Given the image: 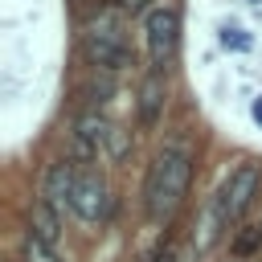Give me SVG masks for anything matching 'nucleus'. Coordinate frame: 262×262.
I'll list each match as a JSON object with an SVG mask.
<instances>
[{
	"label": "nucleus",
	"instance_id": "obj_1",
	"mask_svg": "<svg viewBox=\"0 0 262 262\" xmlns=\"http://www.w3.org/2000/svg\"><path fill=\"white\" fill-rule=\"evenodd\" d=\"M188 184H192V147H188V139H168L151 156V164H147V176H143V213L151 221H168L184 205Z\"/></svg>",
	"mask_w": 262,
	"mask_h": 262
},
{
	"label": "nucleus",
	"instance_id": "obj_2",
	"mask_svg": "<svg viewBox=\"0 0 262 262\" xmlns=\"http://www.w3.org/2000/svg\"><path fill=\"white\" fill-rule=\"evenodd\" d=\"M82 53H86V61H90L94 70H123V66H131L127 33H123V25L111 20V16L86 25V33H82Z\"/></svg>",
	"mask_w": 262,
	"mask_h": 262
},
{
	"label": "nucleus",
	"instance_id": "obj_3",
	"mask_svg": "<svg viewBox=\"0 0 262 262\" xmlns=\"http://www.w3.org/2000/svg\"><path fill=\"white\" fill-rule=\"evenodd\" d=\"M258 184H262V168H258L254 160L237 164V168H233V176L221 184V192H217V201H213V225H221V229L237 225V221H242V213L250 209V201H254Z\"/></svg>",
	"mask_w": 262,
	"mask_h": 262
},
{
	"label": "nucleus",
	"instance_id": "obj_4",
	"mask_svg": "<svg viewBox=\"0 0 262 262\" xmlns=\"http://www.w3.org/2000/svg\"><path fill=\"white\" fill-rule=\"evenodd\" d=\"M143 41H147V57H151V70H164L176 53V41H180V12L172 4H160L147 12L143 20Z\"/></svg>",
	"mask_w": 262,
	"mask_h": 262
},
{
	"label": "nucleus",
	"instance_id": "obj_5",
	"mask_svg": "<svg viewBox=\"0 0 262 262\" xmlns=\"http://www.w3.org/2000/svg\"><path fill=\"white\" fill-rule=\"evenodd\" d=\"M74 184H78L74 164H70V160H49V168H45V176H41V192H37V196L61 213V209L70 205V196H74Z\"/></svg>",
	"mask_w": 262,
	"mask_h": 262
},
{
	"label": "nucleus",
	"instance_id": "obj_6",
	"mask_svg": "<svg viewBox=\"0 0 262 262\" xmlns=\"http://www.w3.org/2000/svg\"><path fill=\"white\" fill-rule=\"evenodd\" d=\"M106 184H102V176H94V172H82L78 176V184H74V196H70V209L82 217V221H98L102 213H106Z\"/></svg>",
	"mask_w": 262,
	"mask_h": 262
},
{
	"label": "nucleus",
	"instance_id": "obj_7",
	"mask_svg": "<svg viewBox=\"0 0 262 262\" xmlns=\"http://www.w3.org/2000/svg\"><path fill=\"white\" fill-rule=\"evenodd\" d=\"M106 135H111V131H106V123H102V115H98V111L78 115V123H74V147H78V156H82V160H94Z\"/></svg>",
	"mask_w": 262,
	"mask_h": 262
},
{
	"label": "nucleus",
	"instance_id": "obj_8",
	"mask_svg": "<svg viewBox=\"0 0 262 262\" xmlns=\"http://www.w3.org/2000/svg\"><path fill=\"white\" fill-rule=\"evenodd\" d=\"M160 111H164V70H151L139 82V123L143 127H156Z\"/></svg>",
	"mask_w": 262,
	"mask_h": 262
},
{
	"label": "nucleus",
	"instance_id": "obj_9",
	"mask_svg": "<svg viewBox=\"0 0 262 262\" xmlns=\"http://www.w3.org/2000/svg\"><path fill=\"white\" fill-rule=\"evenodd\" d=\"M29 233H37L41 242H49L53 250H57V242H61V213H57L53 205H45L41 196L33 201V213H29Z\"/></svg>",
	"mask_w": 262,
	"mask_h": 262
},
{
	"label": "nucleus",
	"instance_id": "obj_10",
	"mask_svg": "<svg viewBox=\"0 0 262 262\" xmlns=\"http://www.w3.org/2000/svg\"><path fill=\"white\" fill-rule=\"evenodd\" d=\"M20 262H61V258H57V250H53L49 242H41L37 233H29V229H25V242H20Z\"/></svg>",
	"mask_w": 262,
	"mask_h": 262
},
{
	"label": "nucleus",
	"instance_id": "obj_11",
	"mask_svg": "<svg viewBox=\"0 0 262 262\" xmlns=\"http://www.w3.org/2000/svg\"><path fill=\"white\" fill-rule=\"evenodd\" d=\"M119 8L127 16H139V12H151V0H119Z\"/></svg>",
	"mask_w": 262,
	"mask_h": 262
},
{
	"label": "nucleus",
	"instance_id": "obj_12",
	"mask_svg": "<svg viewBox=\"0 0 262 262\" xmlns=\"http://www.w3.org/2000/svg\"><path fill=\"white\" fill-rule=\"evenodd\" d=\"M160 262H176V258H172V254H164V258H160Z\"/></svg>",
	"mask_w": 262,
	"mask_h": 262
},
{
	"label": "nucleus",
	"instance_id": "obj_13",
	"mask_svg": "<svg viewBox=\"0 0 262 262\" xmlns=\"http://www.w3.org/2000/svg\"><path fill=\"white\" fill-rule=\"evenodd\" d=\"M258 119H262V102H258Z\"/></svg>",
	"mask_w": 262,
	"mask_h": 262
},
{
	"label": "nucleus",
	"instance_id": "obj_14",
	"mask_svg": "<svg viewBox=\"0 0 262 262\" xmlns=\"http://www.w3.org/2000/svg\"><path fill=\"white\" fill-rule=\"evenodd\" d=\"M258 242H262V225H258Z\"/></svg>",
	"mask_w": 262,
	"mask_h": 262
},
{
	"label": "nucleus",
	"instance_id": "obj_15",
	"mask_svg": "<svg viewBox=\"0 0 262 262\" xmlns=\"http://www.w3.org/2000/svg\"><path fill=\"white\" fill-rule=\"evenodd\" d=\"M98 4H106V0H98Z\"/></svg>",
	"mask_w": 262,
	"mask_h": 262
}]
</instances>
